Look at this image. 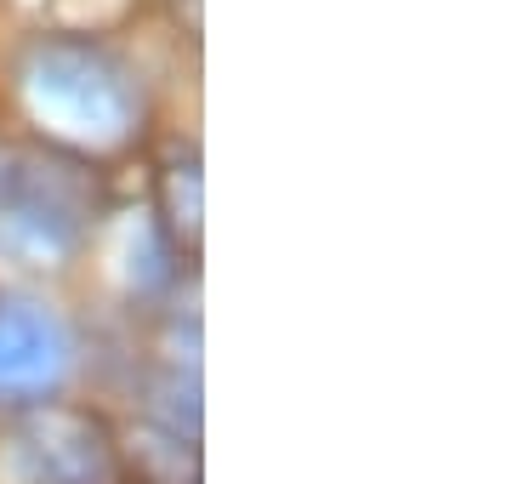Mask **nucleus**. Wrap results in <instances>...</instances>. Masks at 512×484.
<instances>
[{
    "label": "nucleus",
    "mask_w": 512,
    "mask_h": 484,
    "mask_svg": "<svg viewBox=\"0 0 512 484\" xmlns=\"http://www.w3.org/2000/svg\"><path fill=\"white\" fill-rule=\"evenodd\" d=\"M6 484H120V445L97 410L29 405L0 445Z\"/></svg>",
    "instance_id": "obj_3"
},
{
    "label": "nucleus",
    "mask_w": 512,
    "mask_h": 484,
    "mask_svg": "<svg viewBox=\"0 0 512 484\" xmlns=\"http://www.w3.org/2000/svg\"><path fill=\"white\" fill-rule=\"evenodd\" d=\"M18 97L57 149L69 154H109L126 149L143 120L137 80L109 46L97 40L52 35L35 40L18 63Z\"/></svg>",
    "instance_id": "obj_1"
},
{
    "label": "nucleus",
    "mask_w": 512,
    "mask_h": 484,
    "mask_svg": "<svg viewBox=\"0 0 512 484\" xmlns=\"http://www.w3.org/2000/svg\"><path fill=\"white\" fill-rule=\"evenodd\" d=\"M74 376V331L52 302L0 291V405L29 410L63 393Z\"/></svg>",
    "instance_id": "obj_4"
},
{
    "label": "nucleus",
    "mask_w": 512,
    "mask_h": 484,
    "mask_svg": "<svg viewBox=\"0 0 512 484\" xmlns=\"http://www.w3.org/2000/svg\"><path fill=\"white\" fill-rule=\"evenodd\" d=\"M97 177L63 149L0 143V251L23 268H69L97 228Z\"/></svg>",
    "instance_id": "obj_2"
}]
</instances>
